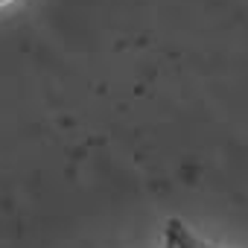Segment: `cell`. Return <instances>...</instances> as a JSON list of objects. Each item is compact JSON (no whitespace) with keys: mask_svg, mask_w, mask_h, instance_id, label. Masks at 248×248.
Returning <instances> with one entry per match:
<instances>
[{"mask_svg":"<svg viewBox=\"0 0 248 248\" xmlns=\"http://www.w3.org/2000/svg\"><path fill=\"white\" fill-rule=\"evenodd\" d=\"M9 3H15V0H0V9H3V6H9Z\"/></svg>","mask_w":248,"mask_h":248,"instance_id":"obj_1","label":"cell"}]
</instances>
